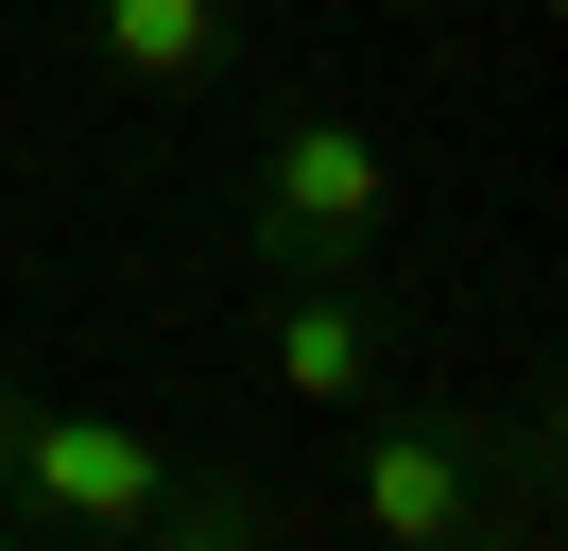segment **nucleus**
<instances>
[{
  "mask_svg": "<svg viewBox=\"0 0 568 551\" xmlns=\"http://www.w3.org/2000/svg\"><path fill=\"white\" fill-rule=\"evenodd\" d=\"M362 534H379V551L483 534V431H465V413H396V431L362 448Z\"/></svg>",
  "mask_w": 568,
  "mask_h": 551,
  "instance_id": "3",
  "label": "nucleus"
},
{
  "mask_svg": "<svg viewBox=\"0 0 568 551\" xmlns=\"http://www.w3.org/2000/svg\"><path fill=\"white\" fill-rule=\"evenodd\" d=\"M379 207H396V156L345 121V103H311V121H276V156H258V276H327V293H362V259H379Z\"/></svg>",
  "mask_w": 568,
  "mask_h": 551,
  "instance_id": "1",
  "label": "nucleus"
},
{
  "mask_svg": "<svg viewBox=\"0 0 568 551\" xmlns=\"http://www.w3.org/2000/svg\"><path fill=\"white\" fill-rule=\"evenodd\" d=\"M0 465H18V397H0Z\"/></svg>",
  "mask_w": 568,
  "mask_h": 551,
  "instance_id": "7",
  "label": "nucleus"
},
{
  "mask_svg": "<svg viewBox=\"0 0 568 551\" xmlns=\"http://www.w3.org/2000/svg\"><path fill=\"white\" fill-rule=\"evenodd\" d=\"M70 551H121V534H70Z\"/></svg>",
  "mask_w": 568,
  "mask_h": 551,
  "instance_id": "8",
  "label": "nucleus"
},
{
  "mask_svg": "<svg viewBox=\"0 0 568 551\" xmlns=\"http://www.w3.org/2000/svg\"><path fill=\"white\" fill-rule=\"evenodd\" d=\"M121 551H258V500H242V482H155V517Z\"/></svg>",
  "mask_w": 568,
  "mask_h": 551,
  "instance_id": "6",
  "label": "nucleus"
},
{
  "mask_svg": "<svg viewBox=\"0 0 568 551\" xmlns=\"http://www.w3.org/2000/svg\"><path fill=\"white\" fill-rule=\"evenodd\" d=\"M87 34H104L121 87H224L242 69V18L224 0H87Z\"/></svg>",
  "mask_w": 568,
  "mask_h": 551,
  "instance_id": "5",
  "label": "nucleus"
},
{
  "mask_svg": "<svg viewBox=\"0 0 568 551\" xmlns=\"http://www.w3.org/2000/svg\"><path fill=\"white\" fill-rule=\"evenodd\" d=\"M448 551H483V534H448Z\"/></svg>",
  "mask_w": 568,
  "mask_h": 551,
  "instance_id": "9",
  "label": "nucleus"
},
{
  "mask_svg": "<svg viewBox=\"0 0 568 551\" xmlns=\"http://www.w3.org/2000/svg\"><path fill=\"white\" fill-rule=\"evenodd\" d=\"M0 482L36 500L52 534H139L155 482H173V448L121 431V413H36V397H18V465H0Z\"/></svg>",
  "mask_w": 568,
  "mask_h": 551,
  "instance_id": "2",
  "label": "nucleus"
},
{
  "mask_svg": "<svg viewBox=\"0 0 568 551\" xmlns=\"http://www.w3.org/2000/svg\"><path fill=\"white\" fill-rule=\"evenodd\" d=\"M276 397L362 413V397H379V310L327 293V276H276Z\"/></svg>",
  "mask_w": 568,
  "mask_h": 551,
  "instance_id": "4",
  "label": "nucleus"
}]
</instances>
